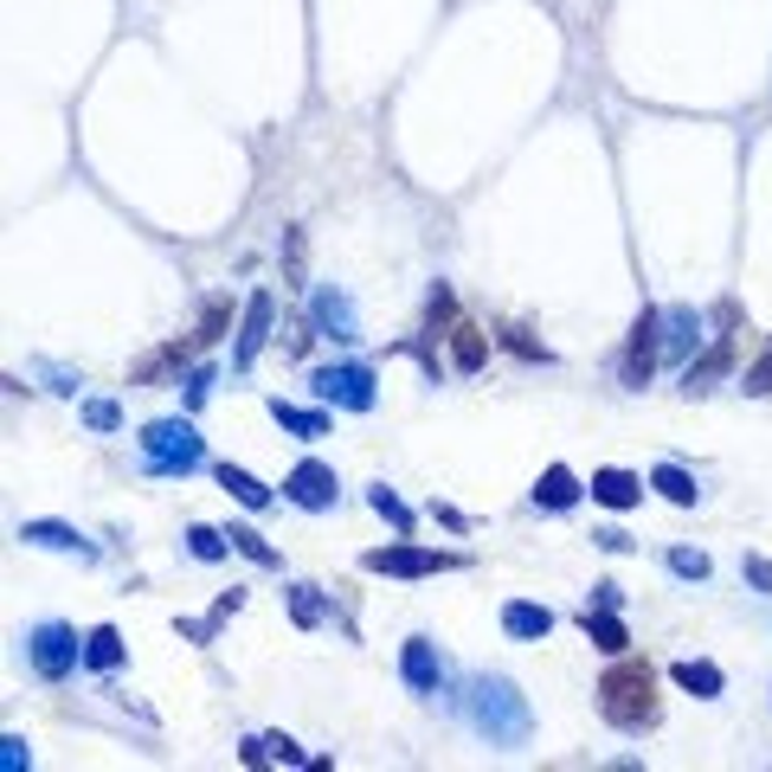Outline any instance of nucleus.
Returning <instances> with one entry per match:
<instances>
[{
	"mask_svg": "<svg viewBox=\"0 0 772 772\" xmlns=\"http://www.w3.org/2000/svg\"><path fill=\"white\" fill-rule=\"evenodd\" d=\"M599 714L618 727V734H644L650 721H657V670L650 663H612L605 670V683H599Z\"/></svg>",
	"mask_w": 772,
	"mask_h": 772,
	"instance_id": "obj_1",
	"label": "nucleus"
},
{
	"mask_svg": "<svg viewBox=\"0 0 772 772\" xmlns=\"http://www.w3.org/2000/svg\"><path fill=\"white\" fill-rule=\"evenodd\" d=\"M470 721H477V734H490V747H522L528 740V702L515 696L508 676H477L470 683Z\"/></svg>",
	"mask_w": 772,
	"mask_h": 772,
	"instance_id": "obj_2",
	"label": "nucleus"
},
{
	"mask_svg": "<svg viewBox=\"0 0 772 772\" xmlns=\"http://www.w3.org/2000/svg\"><path fill=\"white\" fill-rule=\"evenodd\" d=\"M142 464L155 470V477H187V470H200L207 464V444H200V431L194 419H155L142 431Z\"/></svg>",
	"mask_w": 772,
	"mask_h": 772,
	"instance_id": "obj_3",
	"label": "nucleus"
},
{
	"mask_svg": "<svg viewBox=\"0 0 772 772\" xmlns=\"http://www.w3.org/2000/svg\"><path fill=\"white\" fill-rule=\"evenodd\" d=\"M309 393H316L322 406L367 413V406H373V367H360V360H329V367L309 373Z\"/></svg>",
	"mask_w": 772,
	"mask_h": 772,
	"instance_id": "obj_4",
	"label": "nucleus"
},
{
	"mask_svg": "<svg viewBox=\"0 0 772 772\" xmlns=\"http://www.w3.org/2000/svg\"><path fill=\"white\" fill-rule=\"evenodd\" d=\"M26 657H33V670H39L46 683H65L71 670L84 663V644H77V632H71V625H33V637H26Z\"/></svg>",
	"mask_w": 772,
	"mask_h": 772,
	"instance_id": "obj_5",
	"label": "nucleus"
},
{
	"mask_svg": "<svg viewBox=\"0 0 772 772\" xmlns=\"http://www.w3.org/2000/svg\"><path fill=\"white\" fill-rule=\"evenodd\" d=\"M657 354H663V309H644L637 329H632V348L618 360V380H625V387H644V380L657 373Z\"/></svg>",
	"mask_w": 772,
	"mask_h": 772,
	"instance_id": "obj_6",
	"label": "nucleus"
},
{
	"mask_svg": "<svg viewBox=\"0 0 772 772\" xmlns=\"http://www.w3.org/2000/svg\"><path fill=\"white\" fill-rule=\"evenodd\" d=\"M283 495L296 502V508H309V515H322V508H335V495H342V483H335V470L322 464V457H303L290 477H283Z\"/></svg>",
	"mask_w": 772,
	"mask_h": 772,
	"instance_id": "obj_7",
	"label": "nucleus"
},
{
	"mask_svg": "<svg viewBox=\"0 0 772 772\" xmlns=\"http://www.w3.org/2000/svg\"><path fill=\"white\" fill-rule=\"evenodd\" d=\"M367 573H400V579H419V573H438V566H464V554H438V548H373V554H360Z\"/></svg>",
	"mask_w": 772,
	"mask_h": 772,
	"instance_id": "obj_8",
	"label": "nucleus"
},
{
	"mask_svg": "<svg viewBox=\"0 0 772 772\" xmlns=\"http://www.w3.org/2000/svg\"><path fill=\"white\" fill-rule=\"evenodd\" d=\"M400 676H406V689H419V696H438V689H444V657H438L431 637H406V650H400Z\"/></svg>",
	"mask_w": 772,
	"mask_h": 772,
	"instance_id": "obj_9",
	"label": "nucleus"
},
{
	"mask_svg": "<svg viewBox=\"0 0 772 772\" xmlns=\"http://www.w3.org/2000/svg\"><path fill=\"white\" fill-rule=\"evenodd\" d=\"M309 316H316V335L335 342V348H348L354 335H360V329H354V303L342 290H316V296H309Z\"/></svg>",
	"mask_w": 772,
	"mask_h": 772,
	"instance_id": "obj_10",
	"label": "nucleus"
},
{
	"mask_svg": "<svg viewBox=\"0 0 772 772\" xmlns=\"http://www.w3.org/2000/svg\"><path fill=\"white\" fill-rule=\"evenodd\" d=\"M271 309H278V303H271L265 290H258V296L245 303V322H238V348H232V360H238V367H252V360H258V348L271 342Z\"/></svg>",
	"mask_w": 772,
	"mask_h": 772,
	"instance_id": "obj_11",
	"label": "nucleus"
},
{
	"mask_svg": "<svg viewBox=\"0 0 772 772\" xmlns=\"http://www.w3.org/2000/svg\"><path fill=\"white\" fill-rule=\"evenodd\" d=\"M20 541H33V548H52V554H84V561H97V548L65 528V522H20Z\"/></svg>",
	"mask_w": 772,
	"mask_h": 772,
	"instance_id": "obj_12",
	"label": "nucleus"
},
{
	"mask_svg": "<svg viewBox=\"0 0 772 772\" xmlns=\"http://www.w3.org/2000/svg\"><path fill=\"white\" fill-rule=\"evenodd\" d=\"M592 502L599 508H637L644 502V477H632V470H592Z\"/></svg>",
	"mask_w": 772,
	"mask_h": 772,
	"instance_id": "obj_13",
	"label": "nucleus"
},
{
	"mask_svg": "<svg viewBox=\"0 0 772 772\" xmlns=\"http://www.w3.org/2000/svg\"><path fill=\"white\" fill-rule=\"evenodd\" d=\"M502 632L508 637H548L554 632V612L535 605V599H508V605H502Z\"/></svg>",
	"mask_w": 772,
	"mask_h": 772,
	"instance_id": "obj_14",
	"label": "nucleus"
},
{
	"mask_svg": "<svg viewBox=\"0 0 772 772\" xmlns=\"http://www.w3.org/2000/svg\"><path fill=\"white\" fill-rule=\"evenodd\" d=\"M579 632L592 637L599 650H612V657H625V650H632V632H625L605 605H586V612H579Z\"/></svg>",
	"mask_w": 772,
	"mask_h": 772,
	"instance_id": "obj_15",
	"label": "nucleus"
},
{
	"mask_svg": "<svg viewBox=\"0 0 772 772\" xmlns=\"http://www.w3.org/2000/svg\"><path fill=\"white\" fill-rule=\"evenodd\" d=\"M579 477H573V470H566V464H548V470H541V483H535V502H541V508H554V515H561V508H573V502H579Z\"/></svg>",
	"mask_w": 772,
	"mask_h": 772,
	"instance_id": "obj_16",
	"label": "nucleus"
},
{
	"mask_svg": "<svg viewBox=\"0 0 772 772\" xmlns=\"http://www.w3.org/2000/svg\"><path fill=\"white\" fill-rule=\"evenodd\" d=\"M696 342H702V316L696 309H663V354L683 360Z\"/></svg>",
	"mask_w": 772,
	"mask_h": 772,
	"instance_id": "obj_17",
	"label": "nucleus"
},
{
	"mask_svg": "<svg viewBox=\"0 0 772 772\" xmlns=\"http://www.w3.org/2000/svg\"><path fill=\"white\" fill-rule=\"evenodd\" d=\"M727 367H734V342H714L702 360H689V367H683V393H708Z\"/></svg>",
	"mask_w": 772,
	"mask_h": 772,
	"instance_id": "obj_18",
	"label": "nucleus"
},
{
	"mask_svg": "<svg viewBox=\"0 0 772 772\" xmlns=\"http://www.w3.org/2000/svg\"><path fill=\"white\" fill-rule=\"evenodd\" d=\"M265 760H278V767H309L290 734H258V740H245V767H265Z\"/></svg>",
	"mask_w": 772,
	"mask_h": 772,
	"instance_id": "obj_19",
	"label": "nucleus"
},
{
	"mask_svg": "<svg viewBox=\"0 0 772 772\" xmlns=\"http://www.w3.org/2000/svg\"><path fill=\"white\" fill-rule=\"evenodd\" d=\"M212 477H219V490L232 495V502H245V508H271V490H265L252 470H238V464H219Z\"/></svg>",
	"mask_w": 772,
	"mask_h": 772,
	"instance_id": "obj_20",
	"label": "nucleus"
},
{
	"mask_svg": "<svg viewBox=\"0 0 772 772\" xmlns=\"http://www.w3.org/2000/svg\"><path fill=\"white\" fill-rule=\"evenodd\" d=\"M650 490H663V502H676V508H696V495H702L683 464H657V470H650Z\"/></svg>",
	"mask_w": 772,
	"mask_h": 772,
	"instance_id": "obj_21",
	"label": "nucleus"
},
{
	"mask_svg": "<svg viewBox=\"0 0 772 772\" xmlns=\"http://www.w3.org/2000/svg\"><path fill=\"white\" fill-rule=\"evenodd\" d=\"M670 676H676V689H689V696H696V702H714V696H721V689H727V676H721V670H714V663H676V670H670Z\"/></svg>",
	"mask_w": 772,
	"mask_h": 772,
	"instance_id": "obj_22",
	"label": "nucleus"
},
{
	"mask_svg": "<svg viewBox=\"0 0 772 772\" xmlns=\"http://www.w3.org/2000/svg\"><path fill=\"white\" fill-rule=\"evenodd\" d=\"M84 663L90 670H117L123 663V632L117 625H97V632L84 637Z\"/></svg>",
	"mask_w": 772,
	"mask_h": 772,
	"instance_id": "obj_23",
	"label": "nucleus"
},
{
	"mask_svg": "<svg viewBox=\"0 0 772 772\" xmlns=\"http://www.w3.org/2000/svg\"><path fill=\"white\" fill-rule=\"evenodd\" d=\"M483 354H490V335H483V329H470V322H457V329H451V360H457L464 373H477V367H483Z\"/></svg>",
	"mask_w": 772,
	"mask_h": 772,
	"instance_id": "obj_24",
	"label": "nucleus"
},
{
	"mask_svg": "<svg viewBox=\"0 0 772 772\" xmlns=\"http://www.w3.org/2000/svg\"><path fill=\"white\" fill-rule=\"evenodd\" d=\"M271 419L283 431H296V438H322L329 431V413H303V406H290V400H271Z\"/></svg>",
	"mask_w": 772,
	"mask_h": 772,
	"instance_id": "obj_25",
	"label": "nucleus"
},
{
	"mask_svg": "<svg viewBox=\"0 0 772 772\" xmlns=\"http://www.w3.org/2000/svg\"><path fill=\"white\" fill-rule=\"evenodd\" d=\"M367 502H373V515H387V522H393L400 535H413V508H406L400 495L387 490V483H380V490H367Z\"/></svg>",
	"mask_w": 772,
	"mask_h": 772,
	"instance_id": "obj_26",
	"label": "nucleus"
},
{
	"mask_svg": "<svg viewBox=\"0 0 772 772\" xmlns=\"http://www.w3.org/2000/svg\"><path fill=\"white\" fill-rule=\"evenodd\" d=\"M232 548H238V554H245L252 566H278V548H271V541H265L258 528H232Z\"/></svg>",
	"mask_w": 772,
	"mask_h": 772,
	"instance_id": "obj_27",
	"label": "nucleus"
},
{
	"mask_svg": "<svg viewBox=\"0 0 772 772\" xmlns=\"http://www.w3.org/2000/svg\"><path fill=\"white\" fill-rule=\"evenodd\" d=\"M225 541H232V535H219V528H207V522H194V528H187L194 561H225Z\"/></svg>",
	"mask_w": 772,
	"mask_h": 772,
	"instance_id": "obj_28",
	"label": "nucleus"
},
{
	"mask_svg": "<svg viewBox=\"0 0 772 772\" xmlns=\"http://www.w3.org/2000/svg\"><path fill=\"white\" fill-rule=\"evenodd\" d=\"M225 322H232V303H225V296H212L207 316H200V329H194V342H200V348H212V342L225 335Z\"/></svg>",
	"mask_w": 772,
	"mask_h": 772,
	"instance_id": "obj_29",
	"label": "nucleus"
},
{
	"mask_svg": "<svg viewBox=\"0 0 772 772\" xmlns=\"http://www.w3.org/2000/svg\"><path fill=\"white\" fill-rule=\"evenodd\" d=\"M670 573L676 579H708V554L702 548H670Z\"/></svg>",
	"mask_w": 772,
	"mask_h": 772,
	"instance_id": "obj_30",
	"label": "nucleus"
},
{
	"mask_svg": "<svg viewBox=\"0 0 772 772\" xmlns=\"http://www.w3.org/2000/svg\"><path fill=\"white\" fill-rule=\"evenodd\" d=\"M290 612H296V625H322V599H316V586H290Z\"/></svg>",
	"mask_w": 772,
	"mask_h": 772,
	"instance_id": "obj_31",
	"label": "nucleus"
},
{
	"mask_svg": "<svg viewBox=\"0 0 772 772\" xmlns=\"http://www.w3.org/2000/svg\"><path fill=\"white\" fill-rule=\"evenodd\" d=\"M84 425H90V431H117V425H123V413H117L110 400H90V406H84Z\"/></svg>",
	"mask_w": 772,
	"mask_h": 772,
	"instance_id": "obj_32",
	"label": "nucleus"
},
{
	"mask_svg": "<svg viewBox=\"0 0 772 772\" xmlns=\"http://www.w3.org/2000/svg\"><path fill=\"white\" fill-rule=\"evenodd\" d=\"M740 573H747V586H753V592H772V561H767V554H747V561H740Z\"/></svg>",
	"mask_w": 772,
	"mask_h": 772,
	"instance_id": "obj_33",
	"label": "nucleus"
},
{
	"mask_svg": "<svg viewBox=\"0 0 772 772\" xmlns=\"http://www.w3.org/2000/svg\"><path fill=\"white\" fill-rule=\"evenodd\" d=\"M747 393H772V348L747 367Z\"/></svg>",
	"mask_w": 772,
	"mask_h": 772,
	"instance_id": "obj_34",
	"label": "nucleus"
},
{
	"mask_svg": "<svg viewBox=\"0 0 772 772\" xmlns=\"http://www.w3.org/2000/svg\"><path fill=\"white\" fill-rule=\"evenodd\" d=\"M0 747H7V753H0V772H20V767H26V760H33V753H26V740H20V734H7V740H0Z\"/></svg>",
	"mask_w": 772,
	"mask_h": 772,
	"instance_id": "obj_35",
	"label": "nucleus"
},
{
	"mask_svg": "<svg viewBox=\"0 0 772 772\" xmlns=\"http://www.w3.org/2000/svg\"><path fill=\"white\" fill-rule=\"evenodd\" d=\"M207 393H212V367H194L187 373V406H207Z\"/></svg>",
	"mask_w": 772,
	"mask_h": 772,
	"instance_id": "obj_36",
	"label": "nucleus"
},
{
	"mask_svg": "<svg viewBox=\"0 0 772 772\" xmlns=\"http://www.w3.org/2000/svg\"><path fill=\"white\" fill-rule=\"evenodd\" d=\"M592 541H599V548H605V554H625V548H632V535H625V528H599V535H592Z\"/></svg>",
	"mask_w": 772,
	"mask_h": 772,
	"instance_id": "obj_37",
	"label": "nucleus"
},
{
	"mask_svg": "<svg viewBox=\"0 0 772 772\" xmlns=\"http://www.w3.org/2000/svg\"><path fill=\"white\" fill-rule=\"evenodd\" d=\"M592 605H605V612H618V586L605 579V586H592Z\"/></svg>",
	"mask_w": 772,
	"mask_h": 772,
	"instance_id": "obj_38",
	"label": "nucleus"
}]
</instances>
